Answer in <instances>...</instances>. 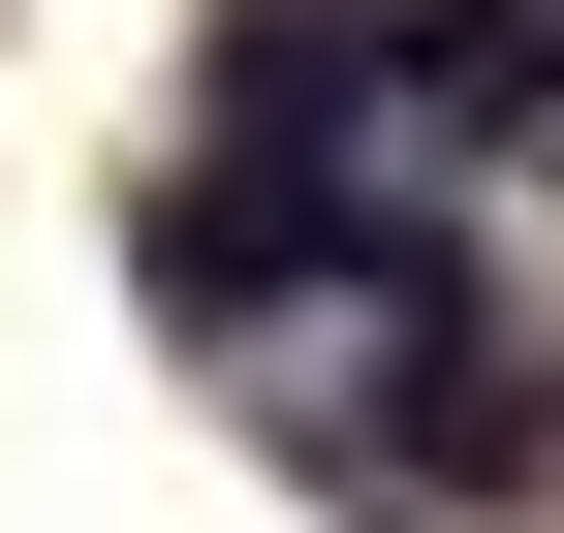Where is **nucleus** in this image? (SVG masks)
<instances>
[]
</instances>
